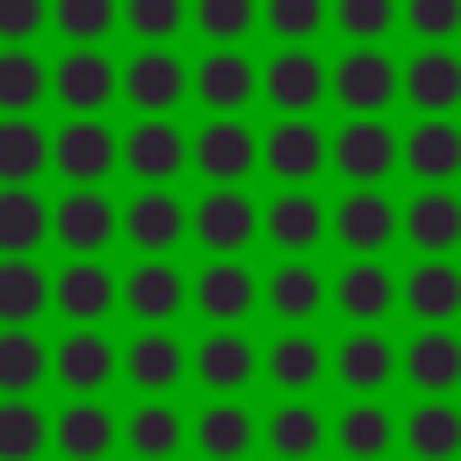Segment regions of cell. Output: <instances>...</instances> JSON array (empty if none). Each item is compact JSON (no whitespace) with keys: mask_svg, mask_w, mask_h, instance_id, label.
I'll return each instance as SVG.
<instances>
[{"mask_svg":"<svg viewBox=\"0 0 461 461\" xmlns=\"http://www.w3.org/2000/svg\"><path fill=\"white\" fill-rule=\"evenodd\" d=\"M403 238H411L418 259H454V245H461V194L454 187H418L403 202Z\"/></svg>","mask_w":461,"mask_h":461,"instance_id":"obj_26","label":"cell"},{"mask_svg":"<svg viewBox=\"0 0 461 461\" xmlns=\"http://www.w3.org/2000/svg\"><path fill=\"white\" fill-rule=\"evenodd\" d=\"M50 447V418L36 396H0V461H36Z\"/></svg>","mask_w":461,"mask_h":461,"instance_id":"obj_43","label":"cell"},{"mask_svg":"<svg viewBox=\"0 0 461 461\" xmlns=\"http://www.w3.org/2000/svg\"><path fill=\"white\" fill-rule=\"evenodd\" d=\"M259 166H267L281 187H310V180L331 166V137H324L310 115H281V122L259 137Z\"/></svg>","mask_w":461,"mask_h":461,"instance_id":"obj_14","label":"cell"},{"mask_svg":"<svg viewBox=\"0 0 461 461\" xmlns=\"http://www.w3.org/2000/svg\"><path fill=\"white\" fill-rule=\"evenodd\" d=\"M187 238L209 252V259H238L252 238H259V202L245 187H209L202 202H187Z\"/></svg>","mask_w":461,"mask_h":461,"instance_id":"obj_2","label":"cell"},{"mask_svg":"<svg viewBox=\"0 0 461 461\" xmlns=\"http://www.w3.org/2000/svg\"><path fill=\"white\" fill-rule=\"evenodd\" d=\"M259 439H267V454H274V461H317V454L331 447V425L317 418V403H310V396H281V403H274V418L259 425Z\"/></svg>","mask_w":461,"mask_h":461,"instance_id":"obj_33","label":"cell"},{"mask_svg":"<svg viewBox=\"0 0 461 461\" xmlns=\"http://www.w3.org/2000/svg\"><path fill=\"white\" fill-rule=\"evenodd\" d=\"M50 447L65 461H108L122 447V418L101 403V396H72L58 418H50Z\"/></svg>","mask_w":461,"mask_h":461,"instance_id":"obj_20","label":"cell"},{"mask_svg":"<svg viewBox=\"0 0 461 461\" xmlns=\"http://www.w3.org/2000/svg\"><path fill=\"white\" fill-rule=\"evenodd\" d=\"M403 454L411 461H461V403L454 396H418L403 418Z\"/></svg>","mask_w":461,"mask_h":461,"instance_id":"obj_35","label":"cell"},{"mask_svg":"<svg viewBox=\"0 0 461 461\" xmlns=\"http://www.w3.org/2000/svg\"><path fill=\"white\" fill-rule=\"evenodd\" d=\"M43 94H50V65L22 43H0V115H36Z\"/></svg>","mask_w":461,"mask_h":461,"instance_id":"obj_40","label":"cell"},{"mask_svg":"<svg viewBox=\"0 0 461 461\" xmlns=\"http://www.w3.org/2000/svg\"><path fill=\"white\" fill-rule=\"evenodd\" d=\"M194 310H202L209 324H245V317L259 310V274H252L245 259H202V274H194Z\"/></svg>","mask_w":461,"mask_h":461,"instance_id":"obj_23","label":"cell"},{"mask_svg":"<svg viewBox=\"0 0 461 461\" xmlns=\"http://www.w3.org/2000/svg\"><path fill=\"white\" fill-rule=\"evenodd\" d=\"M50 29V0H0V43H36Z\"/></svg>","mask_w":461,"mask_h":461,"instance_id":"obj_49","label":"cell"},{"mask_svg":"<svg viewBox=\"0 0 461 461\" xmlns=\"http://www.w3.org/2000/svg\"><path fill=\"white\" fill-rule=\"evenodd\" d=\"M259 166V130H245V115H209L194 130V173L209 187H238Z\"/></svg>","mask_w":461,"mask_h":461,"instance_id":"obj_15","label":"cell"},{"mask_svg":"<svg viewBox=\"0 0 461 461\" xmlns=\"http://www.w3.org/2000/svg\"><path fill=\"white\" fill-rule=\"evenodd\" d=\"M115 94H122V65H115L101 43L65 50V58L50 65V101H58L65 115H101Z\"/></svg>","mask_w":461,"mask_h":461,"instance_id":"obj_10","label":"cell"},{"mask_svg":"<svg viewBox=\"0 0 461 461\" xmlns=\"http://www.w3.org/2000/svg\"><path fill=\"white\" fill-rule=\"evenodd\" d=\"M122 238L137 245V259H173V245L187 238V202L173 187H137V202H122Z\"/></svg>","mask_w":461,"mask_h":461,"instance_id":"obj_17","label":"cell"},{"mask_svg":"<svg viewBox=\"0 0 461 461\" xmlns=\"http://www.w3.org/2000/svg\"><path fill=\"white\" fill-rule=\"evenodd\" d=\"M50 382V346L36 324H0V396H36Z\"/></svg>","mask_w":461,"mask_h":461,"instance_id":"obj_37","label":"cell"},{"mask_svg":"<svg viewBox=\"0 0 461 461\" xmlns=\"http://www.w3.org/2000/svg\"><path fill=\"white\" fill-rule=\"evenodd\" d=\"M331 375L346 396H382L396 375H403V346L382 339V324H353L339 346H331Z\"/></svg>","mask_w":461,"mask_h":461,"instance_id":"obj_13","label":"cell"},{"mask_svg":"<svg viewBox=\"0 0 461 461\" xmlns=\"http://www.w3.org/2000/svg\"><path fill=\"white\" fill-rule=\"evenodd\" d=\"M187 22L223 50V43H245L252 36V22H259V0H194L187 7Z\"/></svg>","mask_w":461,"mask_h":461,"instance_id":"obj_45","label":"cell"},{"mask_svg":"<svg viewBox=\"0 0 461 461\" xmlns=\"http://www.w3.org/2000/svg\"><path fill=\"white\" fill-rule=\"evenodd\" d=\"M331 303H339L353 324H382V317L403 303V281H396L382 259H346V274L331 281Z\"/></svg>","mask_w":461,"mask_h":461,"instance_id":"obj_31","label":"cell"},{"mask_svg":"<svg viewBox=\"0 0 461 461\" xmlns=\"http://www.w3.org/2000/svg\"><path fill=\"white\" fill-rule=\"evenodd\" d=\"M252 94H259V65H252L238 43L202 50V65H194V101H202L209 115H238Z\"/></svg>","mask_w":461,"mask_h":461,"instance_id":"obj_27","label":"cell"},{"mask_svg":"<svg viewBox=\"0 0 461 461\" xmlns=\"http://www.w3.org/2000/svg\"><path fill=\"white\" fill-rule=\"evenodd\" d=\"M50 29L65 36V50H86L122 29V0H50Z\"/></svg>","mask_w":461,"mask_h":461,"instance_id":"obj_42","label":"cell"},{"mask_svg":"<svg viewBox=\"0 0 461 461\" xmlns=\"http://www.w3.org/2000/svg\"><path fill=\"white\" fill-rule=\"evenodd\" d=\"M50 238L72 252V259H101L115 238H122V209L101 194V187H65L50 202Z\"/></svg>","mask_w":461,"mask_h":461,"instance_id":"obj_4","label":"cell"},{"mask_svg":"<svg viewBox=\"0 0 461 461\" xmlns=\"http://www.w3.org/2000/svg\"><path fill=\"white\" fill-rule=\"evenodd\" d=\"M403 101L418 115H454L461 108V58H454V43H418V58H403Z\"/></svg>","mask_w":461,"mask_h":461,"instance_id":"obj_25","label":"cell"},{"mask_svg":"<svg viewBox=\"0 0 461 461\" xmlns=\"http://www.w3.org/2000/svg\"><path fill=\"white\" fill-rule=\"evenodd\" d=\"M50 238V202L36 187H0V259H36Z\"/></svg>","mask_w":461,"mask_h":461,"instance_id":"obj_38","label":"cell"},{"mask_svg":"<svg viewBox=\"0 0 461 461\" xmlns=\"http://www.w3.org/2000/svg\"><path fill=\"white\" fill-rule=\"evenodd\" d=\"M122 303V274H108V259H65L50 274V310L65 324H101Z\"/></svg>","mask_w":461,"mask_h":461,"instance_id":"obj_16","label":"cell"},{"mask_svg":"<svg viewBox=\"0 0 461 461\" xmlns=\"http://www.w3.org/2000/svg\"><path fill=\"white\" fill-rule=\"evenodd\" d=\"M187 7H194V0H122V29H130L137 43H173V36L187 29Z\"/></svg>","mask_w":461,"mask_h":461,"instance_id":"obj_46","label":"cell"},{"mask_svg":"<svg viewBox=\"0 0 461 461\" xmlns=\"http://www.w3.org/2000/svg\"><path fill=\"white\" fill-rule=\"evenodd\" d=\"M122 447L137 461H173L180 447H194V418H180V403L166 396H137V411L122 418Z\"/></svg>","mask_w":461,"mask_h":461,"instance_id":"obj_28","label":"cell"},{"mask_svg":"<svg viewBox=\"0 0 461 461\" xmlns=\"http://www.w3.org/2000/svg\"><path fill=\"white\" fill-rule=\"evenodd\" d=\"M403 173L418 187H454V173H461V122L454 115H418V130L403 137Z\"/></svg>","mask_w":461,"mask_h":461,"instance_id":"obj_29","label":"cell"},{"mask_svg":"<svg viewBox=\"0 0 461 461\" xmlns=\"http://www.w3.org/2000/svg\"><path fill=\"white\" fill-rule=\"evenodd\" d=\"M259 94L274 101V115H317V101L331 94V65L310 43H281L259 65Z\"/></svg>","mask_w":461,"mask_h":461,"instance_id":"obj_7","label":"cell"},{"mask_svg":"<svg viewBox=\"0 0 461 461\" xmlns=\"http://www.w3.org/2000/svg\"><path fill=\"white\" fill-rule=\"evenodd\" d=\"M403 382L418 396H454L461 389V339H454V324H418L403 339Z\"/></svg>","mask_w":461,"mask_h":461,"instance_id":"obj_22","label":"cell"},{"mask_svg":"<svg viewBox=\"0 0 461 461\" xmlns=\"http://www.w3.org/2000/svg\"><path fill=\"white\" fill-rule=\"evenodd\" d=\"M259 367H267V382L281 389V396H310L324 375H331V346L317 339V331H303V324H288L267 353H259Z\"/></svg>","mask_w":461,"mask_h":461,"instance_id":"obj_24","label":"cell"},{"mask_svg":"<svg viewBox=\"0 0 461 461\" xmlns=\"http://www.w3.org/2000/svg\"><path fill=\"white\" fill-rule=\"evenodd\" d=\"M259 303H267L281 324H310V317L331 303V281H324L310 259H281V267L259 281Z\"/></svg>","mask_w":461,"mask_h":461,"instance_id":"obj_34","label":"cell"},{"mask_svg":"<svg viewBox=\"0 0 461 461\" xmlns=\"http://www.w3.org/2000/svg\"><path fill=\"white\" fill-rule=\"evenodd\" d=\"M259 447V418L238 403V396H216L194 411V454L202 461H245Z\"/></svg>","mask_w":461,"mask_h":461,"instance_id":"obj_32","label":"cell"},{"mask_svg":"<svg viewBox=\"0 0 461 461\" xmlns=\"http://www.w3.org/2000/svg\"><path fill=\"white\" fill-rule=\"evenodd\" d=\"M50 310V274L36 259H0V324H36Z\"/></svg>","mask_w":461,"mask_h":461,"instance_id":"obj_41","label":"cell"},{"mask_svg":"<svg viewBox=\"0 0 461 461\" xmlns=\"http://www.w3.org/2000/svg\"><path fill=\"white\" fill-rule=\"evenodd\" d=\"M403 29L418 43H454L461 36V0H403Z\"/></svg>","mask_w":461,"mask_h":461,"instance_id":"obj_48","label":"cell"},{"mask_svg":"<svg viewBox=\"0 0 461 461\" xmlns=\"http://www.w3.org/2000/svg\"><path fill=\"white\" fill-rule=\"evenodd\" d=\"M122 166L137 173V187H173L194 166V137L173 115H137V130L122 137Z\"/></svg>","mask_w":461,"mask_h":461,"instance_id":"obj_8","label":"cell"},{"mask_svg":"<svg viewBox=\"0 0 461 461\" xmlns=\"http://www.w3.org/2000/svg\"><path fill=\"white\" fill-rule=\"evenodd\" d=\"M331 101L346 115H382L389 101H403V65L382 50V43H353L339 65H331Z\"/></svg>","mask_w":461,"mask_h":461,"instance_id":"obj_1","label":"cell"},{"mask_svg":"<svg viewBox=\"0 0 461 461\" xmlns=\"http://www.w3.org/2000/svg\"><path fill=\"white\" fill-rule=\"evenodd\" d=\"M403 310L418 324H454L461 317V267L454 259H418L403 274Z\"/></svg>","mask_w":461,"mask_h":461,"instance_id":"obj_36","label":"cell"},{"mask_svg":"<svg viewBox=\"0 0 461 461\" xmlns=\"http://www.w3.org/2000/svg\"><path fill=\"white\" fill-rule=\"evenodd\" d=\"M252 375H259V346H252L238 324H216V331L194 339V382H202L209 396H238Z\"/></svg>","mask_w":461,"mask_h":461,"instance_id":"obj_21","label":"cell"},{"mask_svg":"<svg viewBox=\"0 0 461 461\" xmlns=\"http://www.w3.org/2000/svg\"><path fill=\"white\" fill-rule=\"evenodd\" d=\"M187 375H194V346L173 339L166 324H137V339L122 346V382L137 396H173Z\"/></svg>","mask_w":461,"mask_h":461,"instance_id":"obj_9","label":"cell"},{"mask_svg":"<svg viewBox=\"0 0 461 461\" xmlns=\"http://www.w3.org/2000/svg\"><path fill=\"white\" fill-rule=\"evenodd\" d=\"M331 29L346 43H382L389 29H403V0H331Z\"/></svg>","mask_w":461,"mask_h":461,"instance_id":"obj_44","label":"cell"},{"mask_svg":"<svg viewBox=\"0 0 461 461\" xmlns=\"http://www.w3.org/2000/svg\"><path fill=\"white\" fill-rule=\"evenodd\" d=\"M259 238H267V245H281L288 259H310V252H317V238H331V209H324L310 187H281V194L259 209Z\"/></svg>","mask_w":461,"mask_h":461,"instance_id":"obj_18","label":"cell"},{"mask_svg":"<svg viewBox=\"0 0 461 461\" xmlns=\"http://www.w3.org/2000/svg\"><path fill=\"white\" fill-rule=\"evenodd\" d=\"M122 166V137L101 115H65V130L50 137V173H65V187H101Z\"/></svg>","mask_w":461,"mask_h":461,"instance_id":"obj_3","label":"cell"},{"mask_svg":"<svg viewBox=\"0 0 461 461\" xmlns=\"http://www.w3.org/2000/svg\"><path fill=\"white\" fill-rule=\"evenodd\" d=\"M331 166H339L353 187H382V180L403 166V137H396L382 115H346V130L331 137Z\"/></svg>","mask_w":461,"mask_h":461,"instance_id":"obj_11","label":"cell"},{"mask_svg":"<svg viewBox=\"0 0 461 461\" xmlns=\"http://www.w3.org/2000/svg\"><path fill=\"white\" fill-rule=\"evenodd\" d=\"M43 166H50V137L36 130V115H0V187H36Z\"/></svg>","mask_w":461,"mask_h":461,"instance_id":"obj_39","label":"cell"},{"mask_svg":"<svg viewBox=\"0 0 461 461\" xmlns=\"http://www.w3.org/2000/svg\"><path fill=\"white\" fill-rule=\"evenodd\" d=\"M187 303H194V274H180L173 259H137L122 274V310L137 324H173Z\"/></svg>","mask_w":461,"mask_h":461,"instance_id":"obj_19","label":"cell"},{"mask_svg":"<svg viewBox=\"0 0 461 461\" xmlns=\"http://www.w3.org/2000/svg\"><path fill=\"white\" fill-rule=\"evenodd\" d=\"M259 22H267L281 43H310V36L331 22V0H259Z\"/></svg>","mask_w":461,"mask_h":461,"instance_id":"obj_47","label":"cell"},{"mask_svg":"<svg viewBox=\"0 0 461 461\" xmlns=\"http://www.w3.org/2000/svg\"><path fill=\"white\" fill-rule=\"evenodd\" d=\"M331 238H339L353 259H382V252L403 238V209H396L382 187H346V202L331 209Z\"/></svg>","mask_w":461,"mask_h":461,"instance_id":"obj_12","label":"cell"},{"mask_svg":"<svg viewBox=\"0 0 461 461\" xmlns=\"http://www.w3.org/2000/svg\"><path fill=\"white\" fill-rule=\"evenodd\" d=\"M115 375H122V346H115L101 324H72V331L50 346V382H58L65 396H101Z\"/></svg>","mask_w":461,"mask_h":461,"instance_id":"obj_5","label":"cell"},{"mask_svg":"<svg viewBox=\"0 0 461 461\" xmlns=\"http://www.w3.org/2000/svg\"><path fill=\"white\" fill-rule=\"evenodd\" d=\"M194 94V65L173 58V43H137V58L122 65V101L137 115H173Z\"/></svg>","mask_w":461,"mask_h":461,"instance_id":"obj_6","label":"cell"},{"mask_svg":"<svg viewBox=\"0 0 461 461\" xmlns=\"http://www.w3.org/2000/svg\"><path fill=\"white\" fill-rule=\"evenodd\" d=\"M331 447H339L346 461H382L389 447H403V425L389 418L382 396H353V403L331 418Z\"/></svg>","mask_w":461,"mask_h":461,"instance_id":"obj_30","label":"cell"}]
</instances>
